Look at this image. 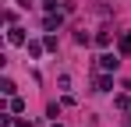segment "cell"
I'll return each mask as SVG.
<instances>
[{
    "label": "cell",
    "mask_w": 131,
    "mask_h": 127,
    "mask_svg": "<svg viewBox=\"0 0 131 127\" xmlns=\"http://www.w3.org/2000/svg\"><path fill=\"white\" fill-rule=\"evenodd\" d=\"M117 53H121V57H131V32H121V39H117Z\"/></svg>",
    "instance_id": "obj_3"
},
{
    "label": "cell",
    "mask_w": 131,
    "mask_h": 127,
    "mask_svg": "<svg viewBox=\"0 0 131 127\" xmlns=\"http://www.w3.org/2000/svg\"><path fill=\"white\" fill-rule=\"evenodd\" d=\"M7 42H11V46H25V28H18V25H14V28H11V32H7Z\"/></svg>",
    "instance_id": "obj_2"
},
{
    "label": "cell",
    "mask_w": 131,
    "mask_h": 127,
    "mask_svg": "<svg viewBox=\"0 0 131 127\" xmlns=\"http://www.w3.org/2000/svg\"><path fill=\"white\" fill-rule=\"evenodd\" d=\"M110 88H113V78H110L106 71H103V74L96 78V92H110Z\"/></svg>",
    "instance_id": "obj_4"
},
{
    "label": "cell",
    "mask_w": 131,
    "mask_h": 127,
    "mask_svg": "<svg viewBox=\"0 0 131 127\" xmlns=\"http://www.w3.org/2000/svg\"><path fill=\"white\" fill-rule=\"evenodd\" d=\"M43 28H46V32H57V28H60V14H46V18H43Z\"/></svg>",
    "instance_id": "obj_5"
},
{
    "label": "cell",
    "mask_w": 131,
    "mask_h": 127,
    "mask_svg": "<svg viewBox=\"0 0 131 127\" xmlns=\"http://www.w3.org/2000/svg\"><path fill=\"white\" fill-rule=\"evenodd\" d=\"M11 109H14V113H21V109H25V103L18 99V95H11Z\"/></svg>",
    "instance_id": "obj_9"
},
{
    "label": "cell",
    "mask_w": 131,
    "mask_h": 127,
    "mask_svg": "<svg viewBox=\"0 0 131 127\" xmlns=\"http://www.w3.org/2000/svg\"><path fill=\"white\" fill-rule=\"evenodd\" d=\"M113 103L121 106V109H131V99H128V95H117V99H113Z\"/></svg>",
    "instance_id": "obj_10"
},
{
    "label": "cell",
    "mask_w": 131,
    "mask_h": 127,
    "mask_svg": "<svg viewBox=\"0 0 131 127\" xmlns=\"http://www.w3.org/2000/svg\"><path fill=\"white\" fill-rule=\"evenodd\" d=\"M25 49H28V57H43V49H46V42H25Z\"/></svg>",
    "instance_id": "obj_6"
},
{
    "label": "cell",
    "mask_w": 131,
    "mask_h": 127,
    "mask_svg": "<svg viewBox=\"0 0 131 127\" xmlns=\"http://www.w3.org/2000/svg\"><path fill=\"white\" fill-rule=\"evenodd\" d=\"M53 127H60V124H53Z\"/></svg>",
    "instance_id": "obj_12"
},
{
    "label": "cell",
    "mask_w": 131,
    "mask_h": 127,
    "mask_svg": "<svg viewBox=\"0 0 131 127\" xmlns=\"http://www.w3.org/2000/svg\"><path fill=\"white\" fill-rule=\"evenodd\" d=\"M0 92H4V95H14V81L4 78V81H0Z\"/></svg>",
    "instance_id": "obj_7"
},
{
    "label": "cell",
    "mask_w": 131,
    "mask_h": 127,
    "mask_svg": "<svg viewBox=\"0 0 131 127\" xmlns=\"http://www.w3.org/2000/svg\"><path fill=\"white\" fill-rule=\"evenodd\" d=\"M110 42H113L110 32H99V35H96V46H110Z\"/></svg>",
    "instance_id": "obj_8"
},
{
    "label": "cell",
    "mask_w": 131,
    "mask_h": 127,
    "mask_svg": "<svg viewBox=\"0 0 131 127\" xmlns=\"http://www.w3.org/2000/svg\"><path fill=\"white\" fill-rule=\"evenodd\" d=\"M18 127H36V124H32V120H18Z\"/></svg>",
    "instance_id": "obj_11"
},
{
    "label": "cell",
    "mask_w": 131,
    "mask_h": 127,
    "mask_svg": "<svg viewBox=\"0 0 131 127\" xmlns=\"http://www.w3.org/2000/svg\"><path fill=\"white\" fill-rule=\"evenodd\" d=\"M117 67H121V57H113V53H103V57H99V71H106V74H113Z\"/></svg>",
    "instance_id": "obj_1"
}]
</instances>
